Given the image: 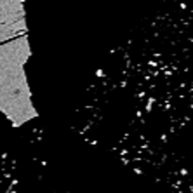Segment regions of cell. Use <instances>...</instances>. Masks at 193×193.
I'll return each mask as SVG.
<instances>
[{
  "mask_svg": "<svg viewBox=\"0 0 193 193\" xmlns=\"http://www.w3.org/2000/svg\"><path fill=\"white\" fill-rule=\"evenodd\" d=\"M73 127L167 193H193V0H169L108 52Z\"/></svg>",
  "mask_w": 193,
  "mask_h": 193,
  "instance_id": "1",
  "label": "cell"
}]
</instances>
